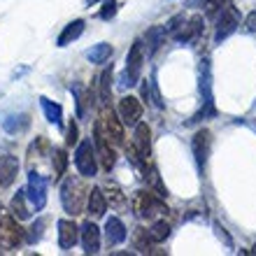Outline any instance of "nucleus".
I'll use <instances>...</instances> for the list:
<instances>
[{
    "instance_id": "0eeeda50",
    "label": "nucleus",
    "mask_w": 256,
    "mask_h": 256,
    "mask_svg": "<svg viewBox=\"0 0 256 256\" xmlns=\"http://www.w3.org/2000/svg\"><path fill=\"white\" fill-rule=\"evenodd\" d=\"M238 26H240V14H238V10L233 5H224V12H222V16H219V21H216L214 40L216 42L226 40Z\"/></svg>"
},
{
    "instance_id": "473e14b6",
    "label": "nucleus",
    "mask_w": 256,
    "mask_h": 256,
    "mask_svg": "<svg viewBox=\"0 0 256 256\" xmlns=\"http://www.w3.org/2000/svg\"><path fill=\"white\" fill-rule=\"evenodd\" d=\"M161 33H163L161 28H152V30L147 33V42L152 44V49H156L158 44H161Z\"/></svg>"
},
{
    "instance_id": "dca6fc26",
    "label": "nucleus",
    "mask_w": 256,
    "mask_h": 256,
    "mask_svg": "<svg viewBox=\"0 0 256 256\" xmlns=\"http://www.w3.org/2000/svg\"><path fill=\"white\" fill-rule=\"evenodd\" d=\"M126 226L122 224V219H116V216H110L108 222H105V240H108L110 247H114V244L124 242L126 240Z\"/></svg>"
},
{
    "instance_id": "4468645a",
    "label": "nucleus",
    "mask_w": 256,
    "mask_h": 256,
    "mask_svg": "<svg viewBox=\"0 0 256 256\" xmlns=\"http://www.w3.org/2000/svg\"><path fill=\"white\" fill-rule=\"evenodd\" d=\"M135 149L140 152V156L144 161H149V156H152V128L147 124H138L135 128Z\"/></svg>"
},
{
    "instance_id": "2eb2a0df",
    "label": "nucleus",
    "mask_w": 256,
    "mask_h": 256,
    "mask_svg": "<svg viewBox=\"0 0 256 256\" xmlns=\"http://www.w3.org/2000/svg\"><path fill=\"white\" fill-rule=\"evenodd\" d=\"M16 172H19L16 156H12V154L0 156V186H10L16 180Z\"/></svg>"
},
{
    "instance_id": "f704fd0d",
    "label": "nucleus",
    "mask_w": 256,
    "mask_h": 256,
    "mask_svg": "<svg viewBox=\"0 0 256 256\" xmlns=\"http://www.w3.org/2000/svg\"><path fill=\"white\" fill-rule=\"evenodd\" d=\"M96 2H98V0H86V5H96Z\"/></svg>"
},
{
    "instance_id": "2f4dec72",
    "label": "nucleus",
    "mask_w": 256,
    "mask_h": 256,
    "mask_svg": "<svg viewBox=\"0 0 256 256\" xmlns=\"http://www.w3.org/2000/svg\"><path fill=\"white\" fill-rule=\"evenodd\" d=\"M116 7H119V5H116L114 0H110V2H105V5H102V10H100V19H105V21L112 19V16L116 14Z\"/></svg>"
},
{
    "instance_id": "bb28decb",
    "label": "nucleus",
    "mask_w": 256,
    "mask_h": 256,
    "mask_svg": "<svg viewBox=\"0 0 256 256\" xmlns=\"http://www.w3.org/2000/svg\"><path fill=\"white\" fill-rule=\"evenodd\" d=\"M40 105H42V110H44V114H47V119L52 124H61L63 119V110H61V105H56V102H52V100H47V98H40Z\"/></svg>"
},
{
    "instance_id": "72a5a7b5",
    "label": "nucleus",
    "mask_w": 256,
    "mask_h": 256,
    "mask_svg": "<svg viewBox=\"0 0 256 256\" xmlns=\"http://www.w3.org/2000/svg\"><path fill=\"white\" fill-rule=\"evenodd\" d=\"M247 30H250V33L256 30V12H252L250 16H247Z\"/></svg>"
},
{
    "instance_id": "7ed1b4c3",
    "label": "nucleus",
    "mask_w": 256,
    "mask_h": 256,
    "mask_svg": "<svg viewBox=\"0 0 256 256\" xmlns=\"http://www.w3.org/2000/svg\"><path fill=\"white\" fill-rule=\"evenodd\" d=\"M94 133L102 135L108 142H112L114 147H119V144H124V126L122 122L116 119V114L112 112V110L105 105L100 112V119L96 122V128H94Z\"/></svg>"
},
{
    "instance_id": "b1692460",
    "label": "nucleus",
    "mask_w": 256,
    "mask_h": 256,
    "mask_svg": "<svg viewBox=\"0 0 256 256\" xmlns=\"http://www.w3.org/2000/svg\"><path fill=\"white\" fill-rule=\"evenodd\" d=\"M52 154V144H49L47 138H35V142L28 147V158H44V156Z\"/></svg>"
},
{
    "instance_id": "aec40b11",
    "label": "nucleus",
    "mask_w": 256,
    "mask_h": 256,
    "mask_svg": "<svg viewBox=\"0 0 256 256\" xmlns=\"http://www.w3.org/2000/svg\"><path fill=\"white\" fill-rule=\"evenodd\" d=\"M110 96H112V68L102 70L100 77H98V100H100V105H108Z\"/></svg>"
},
{
    "instance_id": "6e6552de",
    "label": "nucleus",
    "mask_w": 256,
    "mask_h": 256,
    "mask_svg": "<svg viewBox=\"0 0 256 256\" xmlns=\"http://www.w3.org/2000/svg\"><path fill=\"white\" fill-rule=\"evenodd\" d=\"M191 147H194L196 163H198V168L202 170V168H205V163H208L210 147H212V133H210L208 128H200V130L194 135V142H191Z\"/></svg>"
},
{
    "instance_id": "a878e982",
    "label": "nucleus",
    "mask_w": 256,
    "mask_h": 256,
    "mask_svg": "<svg viewBox=\"0 0 256 256\" xmlns=\"http://www.w3.org/2000/svg\"><path fill=\"white\" fill-rule=\"evenodd\" d=\"M10 212H12L16 219H26L30 212H28L26 208V191H19V194L12 198V202H10Z\"/></svg>"
},
{
    "instance_id": "f03ea898",
    "label": "nucleus",
    "mask_w": 256,
    "mask_h": 256,
    "mask_svg": "<svg viewBox=\"0 0 256 256\" xmlns=\"http://www.w3.org/2000/svg\"><path fill=\"white\" fill-rule=\"evenodd\" d=\"M133 210H135V214L142 216V219H154V216H161L170 212L168 205L156 194H152V191H135Z\"/></svg>"
},
{
    "instance_id": "7c9ffc66",
    "label": "nucleus",
    "mask_w": 256,
    "mask_h": 256,
    "mask_svg": "<svg viewBox=\"0 0 256 256\" xmlns=\"http://www.w3.org/2000/svg\"><path fill=\"white\" fill-rule=\"evenodd\" d=\"M224 5H226V0H205V14L214 16L216 12H222Z\"/></svg>"
},
{
    "instance_id": "412c9836",
    "label": "nucleus",
    "mask_w": 256,
    "mask_h": 256,
    "mask_svg": "<svg viewBox=\"0 0 256 256\" xmlns=\"http://www.w3.org/2000/svg\"><path fill=\"white\" fill-rule=\"evenodd\" d=\"M82 33H84V21H82V19H74L72 24H68L66 30L58 35V47H66V44H70V42L77 40Z\"/></svg>"
},
{
    "instance_id": "423d86ee",
    "label": "nucleus",
    "mask_w": 256,
    "mask_h": 256,
    "mask_svg": "<svg viewBox=\"0 0 256 256\" xmlns=\"http://www.w3.org/2000/svg\"><path fill=\"white\" fill-rule=\"evenodd\" d=\"M74 166H77L82 177L96 175V149H94V144H91V140L80 142L77 154H74Z\"/></svg>"
},
{
    "instance_id": "c756f323",
    "label": "nucleus",
    "mask_w": 256,
    "mask_h": 256,
    "mask_svg": "<svg viewBox=\"0 0 256 256\" xmlns=\"http://www.w3.org/2000/svg\"><path fill=\"white\" fill-rule=\"evenodd\" d=\"M77 140H80V128H77V124H74V122H70V124H68L66 144H68V147H72V144H77Z\"/></svg>"
},
{
    "instance_id": "4be33fe9",
    "label": "nucleus",
    "mask_w": 256,
    "mask_h": 256,
    "mask_svg": "<svg viewBox=\"0 0 256 256\" xmlns=\"http://www.w3.org/2000/svg\"><path fill=\"white\" fill-rule=\"evenodd\" d=\"M102 189V194H105V200L110 202V205H114V208H119V205H124V191H122V186L119 184H114V182H105L100 186Z\"/></svg>"
},
{
    "instance_id": "cd10ccee",
    "label": "nucleus",
    "mask_w": 256,
    "mask_h": 256,
    "mask_svg": "<svg viewBox=\"0 0 256 256\" xmlns=\"http://www.w3.org/2000/svg\"><path fill=\"white\" fill-rule=\"evenodd\" d=\"M149 236H152V240H154V242H163V240L170 236V224L166 222V219L154 222V224H152V228H149Z\"/></svg>"
},
{
    "instance_id": "9d476101",
    "label": "nucleus",
    "mask_w": 256,
    "mask_h": 256,
    "mask_svg": "<svg viewBox=\"0 0 256 256\" xmlns=\"http://www.w3.org/2000/svg\"><path fill=\"white\" fill-rule=\"evenodd\" d=\"M44 191H47V184H44L42 175H38V172H30V182H28L26 194H28V200H30V205H33L35 210H42V208H44V200H47Z\"/></svg>"
},
{
    "instance_id": "393cba45",
    "label": "nucleus",
    "mask_w": 256,
    "mask_h": 256,
    "mask_svg": "<svg viewBox=\"0 0 256 256\" xmlns=\"http://www.w3.org/2000/svg\"><path fill=\"white\" fill-rule=\"evenodd\" d=\"M52 163H54V180H61L66 175V168H68V152L66 149H54L52 154Z\"/></svg>"
},
{
    "instance_id": "20e7f679",
    "label": "nucleus",
    "mask_w": 256,
    "mask_h": 256,
    "mask_svg": "<svg viewBox=\"0 0 256 256\" xmlns=\"http://www.w3.org/2000/svg\"><path fill=\"white\" fill-rule=\"evenodd\" d=\"M26 238V230L19 226L14 214H2L0 216V247L2 250H16Z\"/></svg>"
},
{
    "instance_id": "ddd939ff",
    "label": "nucleus",
    "mask_w": 256,
    "mask_h": 256,
    "mask_svg": "<svg viewBox=\"0 0 256 256\" xmlns=\"http://www.w3.org/2000/svg\"><path fill=\"white\" fill-rule=\"evenodd\" d=\"M82 244L86 254H96L100 250V230L94 222H84L82 224Z\"/></svg>"
},
{
    "instance_id": "1a4fd4ad",
    "label": "nucleus",
    "mask_w": 256,
    "mask_h": 256,
    "mask_svg": "<svg viewBox=\"0 0 256 256\" xmlns=\"http://www.w3.org/2000/svg\"><path fill=\"white\" fill-rule=\"evenodd\" d=\"M119 116H122L124 124H128V126H135V124L140 122V116H142L140 100H138L135 96H124L122 100H119Z\"/></svg>"
},
{
    "instance_id": "5701e85b",
    "label": "nucleus",
    "mask_w": 256,
    "mask_h": 256,
    "mask_svg": "<svg viewBox=\"0 0 256 256\" xmlns=\"http://www.w3.org/2000/svg\"><path fill=\"white\" fill-rule=\"evenodd\" d=\"M112 52H114V49L110 47L108 42H100V44H96V47L88 49V52H86V58L91 63H105V61H110Z\"/></svg>"
},
{
    "instance_id": "f8f14e48",
    "label": "nucleus",
    "mask_w": 256,
    "mask_h": 256,
    "mask_svg": "<svg viewBox=\"0 0 256 256\" xmlns=\"http://www.w3.org/2000/svg\"><path fill=\"white\" fill-rule=\"evenodd\" d=\"M96 135V147H98V158H100V166L102 170H112L114 168V163H116V152H114V144L112 142H108L102 135L94 133Z\"/></svg>"
},
{
    "instance_id": "f3484780",
    "label": "nucleus",
    "mask_w": 256,
    "mask_h": 256,
    "mask_svg": "<svg viewBox=\"0 0 256 256\" xmlns=\"http://www.w3.org/2000/svg\"><path fill=\"white\" fill-rule=\"evenodd\" d=\"M200 30H202V16L200 14H194L180 30H175V40L177 42H191L194 38L200 35Z\"/></svg>"
},
{
    "instance_id": "c85d7f7f",
    "label": "nucleus",
    "mask_w": 256,
    "mask_h": 256,
    "mask_svg": "<svg viewBox=\"0 0 256 256\" xmlns=\"http://www.w3.org/2000/svg\"><path fill=\"white\" fill-rule=\"evenodd\" d=\"M44 226H47V222H44V219H38V222H35L33 226L28 228V233H26L28 242H38V240L42 238V228H44Z\"/></svg>"
},
{
    "instance_id": "6ab92c4d",
    "label": "nucleus",
    "mask_w": 256,
    "mask_h": 256,
    "mask_svg": "<svg viewBox=\"0 0 256 256\" xmlns=\"http://www.w3.org/2000/svg\"><path fill=\"white\" fill-rule=\"evenodd\" d=\"M86 208H88V214L94 219H100L108 210V200H105V194L102 189H91V194L86 196Z\"/></svg>"
},
{
    "instance_id": "9b49d317",
    "label": "nucleus",
    "mask_w": 256,
    "mask_h": 256,
    "mask_svg": "<svg viewBox=\"0 0 256 256\" xmlns=\"http://www.w3.org/2000/svg\"><path fill=\"white\" fill-rule=\"evenodd\" d=\"M77 240H80L77 224L70 222V219H61L58 222V244H61V250H72Z\"/></svg>"
},
{
    "instance_id": "a211bd4d",
    "label": "nucleus",
    "mask_w": 256,
    "mask_h": 256,
    "mask_svg": "<svg viewBox=\"0 0 256 256\" xmlns=\"http://www.w3.org/2000/svg\"><path fill=\"white\" fill-rule=\"evenodd\" d=\"M154 240H152V236H149V230H144V228H135V233H133V247L140 254H166L163 250H156L154 247Z\"/></svg>"
},
{
    "instance_id": "39448f33",
    "label": "nucleus",
    "mask_w": 256,
    "mask_h": 256,
    "mask_svg": "<svg viewBox=\"0 0 256 256\" xmlns=\"http://www.w3.org/2000/svg\"><path fill=\"white\" fill-rule=\"evenodd\" d=\"M142 61H144V44L142 40H135L130 52H128V58H126V74H124V84L133 86L135 82L140 80V72H142Z\"/></svg>"
},
{
    "instance_id": "f257e3e1",
    "label": "nucleus",
    "mask_w": 256,
    "mask_h": 256,
    "mask_svg": "<svg viewBox=\"0 0 256 256\" xmlns=\"http://www.w3.org/2000/svg\"><path fill=\"white\" fill-rule=\"evenodd\" d=\"M86 184L77 180V177H68L61 186V200L68 214H80L84 210V200H86Z\"/></svg>"
}]
</instances>
